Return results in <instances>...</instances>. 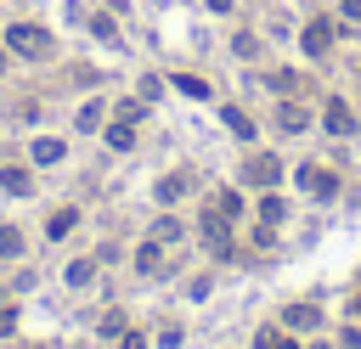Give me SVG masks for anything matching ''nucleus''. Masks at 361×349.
Listing matches in <instances>:
<instances>
[{
	"label": "nucleus",
	"instance_id": "obj_11",
	"mask_svg": "<svg viewBox=\"0 0 361 349\" xmlns=\"http://www.w3.org/2000/svg\"><path fill=\"white\" fill-rule=\"evenodd\" d=\"M0 73H6V51H0Z\"/></svg>",
	"mask_w": 361,
	"mask_h": 349
},
{
	"label": "nucleus",
	"instance_id": "obj_2",
	"mask_svg": "<svg viewBox=\"0 0 361 349\" xmlns=\"http://www.w3.org/2000/svg\"><path fill=\"white\" fill-rule=\"evenodd\" d=\"M327 129H333V135H350V129H355V118H350L344 101H327Z\"/></svg>",
	"mask_w": 361,
	"mask_h": 349
},
{
	"label": "nucleus",
	"instance_id": "obj_1",
	"mask_svg": "<svg viewBox=\"0 0 361 349\" xmlns=\"http://www.w3.org/2000/svg\"><path fill=\"white\" fill-rule=\"evenodd\" d=\"M6 39H11V51H17V56H45V51H51V34H45V28H34V23H17Z\"/></svg>",
	"mask_w": 361,
	"mask_h": 349
},
{
	"label": "nucleus",
	"instance_id": "obj_3",
	"mask_svg": "<svg viewBox=\"0 0 361 349\" xmlns=\"http://www.w3.org/2000/svg\"><path fill=\"white\" fill-rule=\"evenodd\" d=\"M327 45H333V39H327V23H305V51H316V56H322Z\"/></svg>",
	"mask_w": 361,
	"mask_h": 349
},
{
	"label": "nucleus",
	"instance_id": "obj_10",
	"mask_svg": "<svg viewBox=\"0 0 361 349\" xmlns=\"http://www.w3.org/2000/svg\"><path fill=\"white\" fill-rule=\"evenodd\" d=\"M209 6H214V11H231V0H209Z\"/></svg>",
	"mask_w": 361,
	"mask_h": 349
},
{
	"label": "nucleus",
	"instance_id": "obj_4",
	"mask_svg": "<svg viewBox=\"0 0 361 349\" xmlns=\"http://www.w3.org/2000/svg\"><path fill=\"white\" fill-rule=\"evenodd\" d=\"M90 34H96L102 45H118V28H113V17H90Z\"/></svg>",
	"mask_w": 361,
	"mask_h": 349
},
{
	"label": "nucleus",
	"instance_id": "obj_9",
	"mask_svg": "<svg viewBox=\"0 0 361 349\" xmlns=\"http://www.w3.org/2000/svg\"><path fill=\"white\" fill-rule=\"evenodd\" d=\"M338 11H344V23H361V0H338Z\"/></svg>",
	"mask_w": 361,
	"mask_h": 349
},
{
	"label": "nucleus",
	"instance_id": "obj_8",
	"mask_svg": "<svg viewBox=\"0 0 361 349\" xmlns=\"http://www.w3.org/2000/svg\"><path fill=\"white\" fill-rule=\"evenodd\" d=\"M231 51H237V56H259V39H254V34H237Z\"/></svg>",
	"mask_w": 361,
	"mask_h": 349
},
{
	"label": "nucleus",
	"instance_id": "obj_6",
	"mask_svg": "<svg viewBox=\"0 0 361 349\" xmlns=\"http://www.w3.org/2000/svg\"><path fill=\"white\" fill-rule=\"evenodd\" d=\"M276 124H282V129H288V135H293V129H299V124H305V113H299V107H276Z\"/></svg>",
	"mask_w": 361,
	"mask_h": 349
},
{
	"label": "nucleus",
	"instance_id": "obj_5",
	"mask_svg": "<svg viewBox=\"0 0 361 349\" xmlns=\"http://www.w3.org/2000/svg\"><path fill=\"white\" fill-rule=\"evenodd\" d=\"M102 113H107V107H102V101H85V107H79V118H73V124H79V129H96V124H102Z\"/></svg>",
	"mask_w": 361,
	"mask_h": 349
},
{
	"label": "nucleus",
	"instance_id": "obj_7",
	"mask_svg": "<svg viewBox=\"0 0 361 349\" xmlns=\"http://www.w3.org/2000/svg\"><path fill=\"white\" fill-rule=\"evenodd\" d=\"M34 158H39V163H56V158H62V141H34Z\"/></svg>",
	"mask_w": 361,
	"mask_h": 349
}]
</instances>
